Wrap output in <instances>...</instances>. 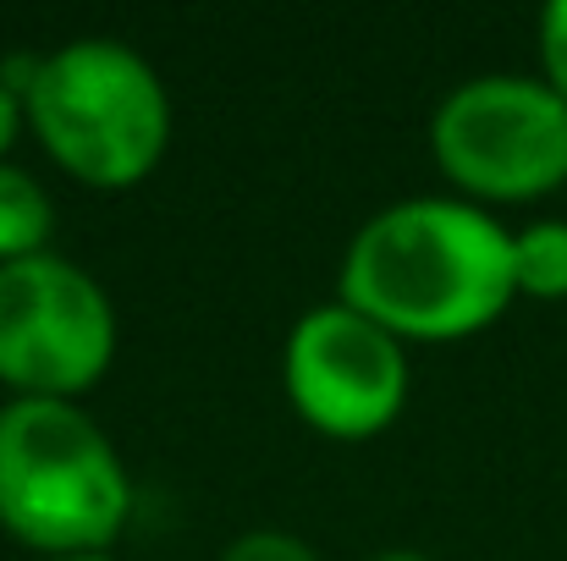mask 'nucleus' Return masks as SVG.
<instances>
[{"label": "nucleus", "instance_id": "obj_4", "mask_svg": "<svg viewBox=\"0 0 567 561\" xmlns=\"http://www.w3.org/2000/svg\"><path fill=\"white\" fill-rule=\"evenodd\" d=\"M430 149L463 193L524 204L567 183V105L546 77H474L441 100Z\"/></svg>", "mask_w": 567, "mask_h": 561}, {"label": "nucleus", "instance_id": "obj_13", "mask_svg": "<svg viewBox=\"0 0 567 561\" xmlns=\"http://www.w3.org/2000/svg\"><path fill=\"white\" fill-rule=\"evenodd\" d=\"M44 561H111L105 551H94V557H44Z\"/></svg>", "mask_w": 567, "mask_h": 561}, {"label": "nucleus", "instance_id": "obj_8", "mask_svg": "<svg viewBox=\"0 0 567 561\" xmlns=\"http://www.w3.org/2000/svg\"><path fill=\"white\" fill-rule=\"evenodd\" d=\"M513 281L529 298H567V226L563 220H535L513 231Z\"/></svg>", "mask_w": 567, "mask_h": 561}, {"label": "nucleus", "instance_id": "obj_5", "mask_svg": "<svg viewBox=\"0 0 567 561\" xmlns=\"http://www.w3.org/2000/svg\"><path fill=\"white\" fill-rule=\"evenodd\" d=\"M116 359V309L72 259L39 253L0 264V385L39 402H72Z\"/></svg>", "mask_w": 567, "mask_h": 561}, {"label": "nucleus", "instance_id": "obj_6", "mask_svg": "<svg viewBox=\"0 0 567 561\" xmlns=\"http://www.w3.org/2000/svg\"><path fill=\"white\" fill-rule=\"evenodd\" d=\"M281 380L309 429L331 440H370L396 424L408 402V353L359 309L326 303L292 325Z\"/></svg>", "mask_w": 567, "mask_h": 561}, {"label": "nucleus", "instance_id": "obj_3", "mask_svg": "<svg viewBox=\"0 0 567 561\" xmlns=\"http://www.w3.org/2000/svg\"><path fill=\"white\" fill-rule=\"evenodd\" d=\"M133 518V479L78 402L11 396L0 407V529L44 557L111 551Z\"/></svg>", "mask_w": 567, "mask_h": 561}, {"label": "nucleus", "instance_id": "obj_9", "mask_svg": "<svg viewBox=\"0 0 567 561\" xmlns=\"http://www.w3.org/2000/svg\"><path fill=\"white\" fill-rule=\"evenodd\" d=\"M220 561H320L298 534H281V529H254L243 540H231Z\"/></svg>", "mask_w": 567, "mask_h": 561}, {"label": "nucleus", "instance_id": "obj_10", "mask_svg": "<svg viewBox=\"0 0 567 561\" xmlns=\"http://www.w3.org/2000/svg\"><path fill=\"white\" fill-rule=\"evenodd\" d=\"M540 66H546V83L567 105V0H551L540 11Z\"/></svg>", "mask_w": 567, "mask_h": 561}, {"label": "nucleus", "instance_id": "obj_12", "mask_svg": "<svg viewBox=\"0 0 567 561\" xmlns=\"http://www.w3.org/2000/svg\"><path fill=\"white\" fill-rule=\"evenodd\" d=\"M375 561H430L424 551H380Z\"/></svg>", "mask_w": 567, "mask_h": 561}, {"label": "nucleus", "instance_id": "obj_1", "mask_svg": "<svg viewBox=\"0 0 567 561\" xmlns=\"http://www.w3.org/2000/svg\"><path fill=\"white\" fill-rule=\"evenodd\" d=\"M513 231L463 198H402L359 226L342 259L337 303L396 342H463L507 314Z\"/></svg>", "mask_w": 567, "mask_h": 561}, {"label": "nucleus", "instance_id": "obj_7", "mask_svg": "<svg viewBox=\"0 0 567 561\" xmlns=\"http://www.w3.org/2000/svg\"><path fill=\"white\" fill-rule=\"evenodd\" d=\"M55 231V204L50 193L17 166H0V264H22L50 253Z\"/></svg>", "mask_w": 567, "mask_h": 561}, {"label": "nucleus", "instance_id": "obj_11", "mask_svg": "<svg viewBox=\"0 0 567 561\" xmlns=\"http://www.w3.org/2000/svg\"><path fill=\"white\" fill-rule=\"evenodd\" d=\"M22 100L0 83V166H6V155H11V144H17V133H22Z\"/></svg>", "mask_w": 567, "mask_h": 561}, {"label": "nucleus", "instance_id": "obj_2", "mask_svg": "<svg viewBox=\"0 0 567 561\" xmlns=\"http://www.w3.org/2000/svg\"><path fill=\"white\" fill-rule=\"evenodd\" d=\"M22 116L39 149L94 193L138 187L172 144V94L122 39H72L39 55Z\"/></svg>", "mask_w": 567, "mask_h": 561}]
</instances>
